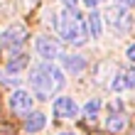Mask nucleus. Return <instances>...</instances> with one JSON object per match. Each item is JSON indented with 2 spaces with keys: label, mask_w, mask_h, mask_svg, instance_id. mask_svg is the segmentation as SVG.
<instances>
[{
  "label": "nucleus",
  "mask_w": 135,
  "mask_h": 135,
  "mask_svg": "<svg viewBox=\"0 0 135 135\" xmlns=\"http://www.w3.org/2000/svg\"><path fill=\"white\" fill-rule=\"evenodd\" d=\"M30 84H32V91L37 93V98H49L52 93L64 89L66 79H64V71L57 69L52 61H39L30 71Z\"/></svg>",
  "instance_id": "obj_1"
},
{
  "label": "nucleus",
  "mask_w": 135,
  "mask_h": 135,
  "mask_svg": "<svg viewBox=\"0 0 135 135\" xmlns=\"http://www.w3.org/2000/svg\"><path fill=\"white\" fill-rule=\"evenodd\" d=\"M54 30H57V35L64 39V42L74 44V47H81V44H86V39H89L86 20L76 10H69V7H64V10L54 17Z\"/></svg>",
  "instance_id": "obj_2"
},
{
  "label": "nucleus",
  "mask_w": 135,
  "mask_h": 135,
  "mask_svg": "<svg viewBox=\"0 0 135 135\" xmlns=\"http://www.w3.org/2000/svg\"><path fill=\"white\" fill-rule=\"evenodd\" d=\"M103 22L108 25V30L118 37H125L133 30V15L128 7H120V5H113L108 7L106 15H103Z\"/></svg>",
  "instance_id": "obj_3"
},
{
  "label": "nucleus",
  "mask_w": 135,
  "mask_h": 135,
  "mask_svg": "<svg viewBox=\"0 0 135 135\" xmlns=\"http://www.w3.org/2000/svg\"><path fill=\"white\" fill-rule=\"evenodd\" d=\"M25 39H27V30H25V25H20V22L0 30V47H3V49L20 52V47L25 44Z\"/></svg>",
  "instance_id": "obj_4"
},
{
  "label": "nucleus",
  "mask_w": 135,
  "mask_h": 135,
  "mask_svg": "<svg viewBox=\"0 0 135 135\" xmlns=\"http://www.w3.org/2000/svg\"><path fill=\"white\" fill-rule=\"evenodd\" d=\"M32 93L25 91V89H17V91H12V96H10V108H12V113H17V115H30L32 113Z\"/></svg>",
  "instance_id": "obj_5"
},
{
  "label": "nucleus",
  "mask_w": 135,
  "mask_h": 135,
  "mask_svg": "<svg viewBox=\"0 0 135 135\" xmlns=\"http://www.w3.org/2000/svg\"><path fill=\"white\" fill-rule=\"evenodd\" d=\"M54 115L57 118H64V120H74V118L79 115V106H76V101L74 98H69V96H59L57 101H54Z\"/></svg>",
  "instance_id": "obj_6"
},
{
  "label": "nucleus",
  "mask_w": 135,
  "mask_h": 135,
  "mask_svg": "<svg viewBox=\"0 0 135 135\" xmlns=\"http://www.w3.org/2000/svg\"><path fill=\"white\" fill-rule=\"evenodd\" d=\"M35 52H37L44 61H52V59L59 57V42H57V39H52V37H37Z\"/></svg>",
  "instance_id": "obj_7"
},
{
  "label": "nucleus",
  "mask_w": 135,
  "mask_h": 135,
  "mask_svg": "<svg viewBox=\"0 0 135 135\" xmlns=\"http://www.w3.org/2000/svg\"><path fill=\"white\" fill-rule=\"evenodd\" d=\"M59 61H61V69L69 74H81L86 69V59L81 54H59Z\"/></svg>",
  "instance_id": "obj_8"
},
{
  "label": "nucleus",
  "mask_w": 135,
  "mask_h": 135,
  "mask_svg": "<svg viewBox=\"0 0 135 135\" xmlns=\"http://www.w3.org/2000/svg\"><path fill=\"white\" fill-rule=\"evenodd\" d=\"M86 30H89L91 39H101V35H103V17L96 10H91L89 17H86Z\"/></svg>",
  "instance_id": "obj_9"
},
{
  "label": "nucleus",
  "mask_w": 135,
  "mask_h": 135,
  "mask_svg": "<svg viewBox=\"0 0 135 135\" xmlns=\"http://www.w3.org/2000/svg\"><path fill=\"white\" fill-rule=\"evenodd\" d=\"M44 125H47L44 113H39V110H32V113L27 115V120H25V130H27V133H39Z\"/></svg>",
  "instance_id": "obj_10"
},
{
  "label": "nucleus",
  "mask_w": 135,
  "mask_h": 135,
  "mask_svg": "<svg viewBox=\"0 0 135 135\" xmlns=\"http://www.w3.org/2000/svg\"><path fill=\"white\" fill-rule=\"evenodd\" d=\"M27 66V54H22V52H15L10 59H7V64H5V71H10V74H17V71H22Z\"/></svg>",
  "instance_id": "obj_11"
},
{
  "label": "nucleus",
  "mask_w": 135,
  "mask_h": 135,
  "mask_svg": "<svg viewBox=\"0 0 135 135\" xmlns=\"http://www.w3.org/2000/svg\"><path fill=\"white\" fill-rule=\"evenodd\" d=\"M125 125H128V120H125L123 113H108L106 128H108L110 133H120V130H125Z\"/></svg>",
  "instance_id": "obj_12"
},
{
  "label": "nucleus",
  "mask_w": 135,
  "mask_h": 135,
  "mask_svg": "<svg viewBox=\"0 0 135 135\" xmlns=\"http://www.w3.org/2000/svg\"><path fill=\"white\" fill-rule=\"evenodd\" d=\"M125 89H130V86H128V76L118 74L113 81H110V91H125Z\"/></svg>",
  "instance_id": "obj_13"
},
{
  "label": "nucleus",
  "mask_w": 135,
  "mask_h": 135,
  "mask_svg": "<svg viewBox=\"0 0 135 135\" xmlns=\"http://www.w3.org/2000/svg\"><path fill=\"white\" fill-rule=\"evenodd\" d=\"M98 110H101V101H98V98H89V101H86V106H84V113L89 115V118H93V115L98 113Z\"/></svg>",
  "instance_id": "obj_14"
},
{
  "label": "nucleus",
  "mask_w": 135,
  "mask_h": 135,
  "mask_svg": "<svg viewBox=\"0 0 135 135\" xmlns=\"http://www.w3.org/2000/svg\"><path fill=\"white\" fill-rule=\"evenodd\" d=\"M0 84L17 86V84H20V79H15V74H10V71H0Z\"/></svg>",
  "instance_id": "obj_15"
},
{
  "label": "nucleus",
  "mask_w": 135,
  "mask_h": 135,
  "mask_svg": "<svg viewBox=\"0 0 135 135\" xmlns=\"http://www.w3.org/2000/svg\"><path fill=\"white\" fill-rule=\"evenodd\" d=\"M81 3H84L86 7H89V10H96V7L103 3V0H81Z\"/></svg>",
  "instance_id": "obj_16"
},
{
  "label": "nucleus",
  "mask_w": 135,
  "mask_h": 135,
  "mask_svg": "<svg viewBox=\"0 0 135 135\" xmlns=\"http://www.w3.org/2000/svg\"><path fill=\"white\" fill-rule=\"evenodd\" d=\"M125 57H128L130 61H135V42H133V44L128 47V49H125Z\"/></svg>",
  "instance_id": "obj_17"
},
{
  "label": "nucleus",
  "mask_w": 135,
  "mask_h": 135,
  "mask_svg": "<svg viewBox=\"0 0 135 135\" xmlns=\"http://www.w3.org/2000/svg\"><path fill=\"white\" fill-rule=\"evenodd\" d=\"M125 76H128V86H130V89H135V69H130Z\"/></svg>",
  "instance_id": "obj_18"
},
{
  "label": "nucleus",
  "mask_w": 135,
  "mask_h": 135,
  "mask_svg": "<svg viewBox=\"0 0 135 135\" xmlns=\"http://www.w3.org/2000/svg\"><path fill=\"white\" fill-rule=\"evenodd\" d=\"M61 5H64V7H69V10H76L79 0H61Z\"/></svg>",
  "instance_id": "obj_19"
},
{
  "label": "nucleus",
  "mask_w": 135,
  "mask_h": 135,
  "mask_svg": "<svg viewBox=\"0 0 135 135\" xmlns=\"http://www.w3.org/2000/svg\"><path fill=\"white\" fill-rule=\"evenodd\" d=\"M115 5H120V7H128V10H130V7L135 5V0H115Z\"/></svg>",
  "instance_id": "obj_20"
},
{
  "label": "nucleus",
  "mask_w": 135,
  "mask_h": 135,
  "mask_svg": "<svg viewBox=\"0 0 135 135\" xmlns=\"http://www.w3.org/2000/svg\"><path fill=\"white\" fill-rule=\"evenodd\" d=\"M61 135H74V133H61Z\"/></svg>",
  "instance_id": "obj_21"
},
{
  "label": "nucleus",
  "mask_w": 135,
  "mask_h": 135,
  "mask_svg": "<svg viewBox=\"0 0 135 135\" xmlns=\"http://www.w3.org/2000/svg\"><path fill=\"white\" fill-rule=\"evenodd\" d=\"M30 3H35V0H30Z\"/></svg>",
  "instance_id": "obj_22"
}]
</instances>
